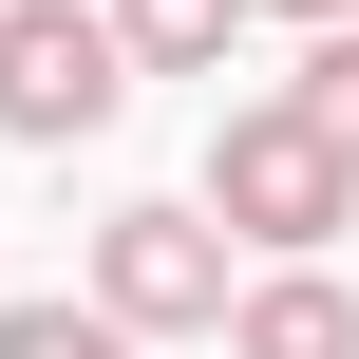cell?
<instances>
[{
  "label": "cell",
  "mask_w": 359,
  "mask_h": 359,
  "mask_svg": "<svg viewBox=\"0 0 359 359\" xmlns=\"http://www.w3.org/2000/svg\"><path fill=\"white\" fill-rule=\"evenodd\" d=\"M114 95H133V38H114V0H0V133H19V151H76V133H114Z\"/></svg>",
  "instance_id": "7a4b0ae2"
},
{
  "label": "cell",
  "mask_w": 359,
  "mask_h": 359,
  "mask_svg": "<svg viewBox=\"0 0 359 359\" xmlns=\"http://www.w3.org/2000/svg\"><path fill=\"white\" fill-rule=\"evenodd\" d=\"M95 303H114L133 341H227V322H246L208 208H114V227H95Z\"/></svg>",
  "instance_id": "3957f363"
},
{
  "label": "cell",
  "mask_w": 359,
  "mask_h": 359,
  "mask_svg": "<svg viewBox=\"0 0 359 359\" xmlns=\"http://www.w3.org/2000/svg\"><path fill=\"white\" fill-rule=\"evenodd\" d=\"M265 19H303V38H359V0H265Z\"/></svg>",
  "instance_id": "ba28073f"
},
{
  "label": "cell",
  "mask_w": 359,
  "mask_h": 359,
  "mask_svg": "<svg viewBox=\"0 0 359 359\" xmlns=\"http://www.w3.org/2000/svg\"><path fill=\"white\" fill-rule=\"evenodd\" d=\"M265 0H114V38H133V76H227V38H246Z\"/></svg>",
  "instance_id": "5b68a950"
},
{
  "label": "cell",
  "mask_w": 359,
  "mask_h": 359,
  "mask_svg": "<svg viewBox=\"0 0 359 359\" xmlns=\"http://www.w3.org/2000/svg\"><path fill=\"white\" fill-rule=\"evenodd\" d=\"M0 359H133V322L76 284V303H0Z\"/></svg>",
  "instance_id": "8992f818"
},
{
  "label": "cell",
  "mask_w": 359,
  "mask_h": 359,
  "mask_svg": "<svg viewBox=\"0 0 359 359\" xmlns=\"http://www.w3.org/2000/svg\"><path fill=\"white\" fill-rule=\"evenodd\" d=\"M284 114H303L322 151H359V38H303V76H284Z\"/></svg>",
  "instance_id": "52a82bcc"
},
{
  "label": "cell",
  "mask_w": 359,
  "mask_h": 359,
  "mask_svg": "<svg viewBox=\"0 0 359 359\" xmlns=\"http://www.w3.org/2000/svg\"><path fill=\"white\" fill-rule=\"evenodd\" d=\"M227 359H359V284L341 265H265L246 322H227Z\"/></svg>",
  "instance_id": "277c9868"
},
{
  "label": "cell",
  "mask_w": 359,
  "mask_h": 359,
  "mask_svg": "<svg viewBox=\"0 0 359 359\" xmlns=\"http://www.w3.org/2000/svg\"><path fill=\"white\" fill-rule=\"evenodd\" d=\"M189 208H208L227 246H265V265H322V246L359 227V151H322L284 95H246V114L208 133V189H189Z\"/></svg>",
  "instance_id": "6da1fadb"
}]
</instances>
